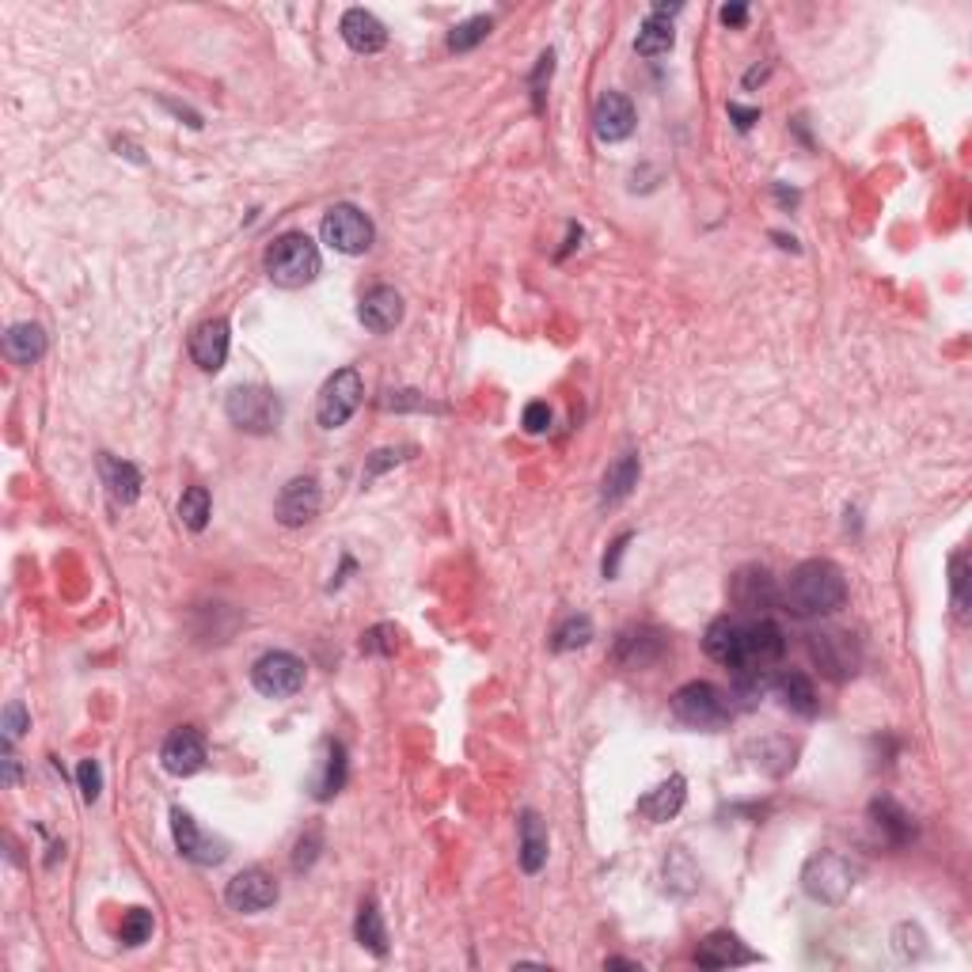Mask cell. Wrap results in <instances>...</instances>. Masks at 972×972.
<instances>
[{"mask_svg":"<svg viewBox=\"0 0 972 972\" xmlns=\"http://www.w3.org/2000/svg\"><path fill=\"white\" fill-rule=\"evenodd\" d=\"M779 604L798 620H821L847 604V578L828 558H805L779 589Z\"/></svg>","mask_w":972,"mask_h":972,"instance_id":"1","label":"cell"},{"mask_svg":"<svg viewBox=\"0 0 972 972\" xmlns=\"http://www.w3.org/2000/svg\"><path fill=\"white\" fill-rule=\"evenodd\" d=\"M267 278L282 290H301L316 282L319 274V247L304 233H285L267 247Z\"/></svg>","mask_w":972,"mask_h":972,"instance_id":"2","label":"cell"},{"mask_svg":"<svg viewBox=\"0 0 972 972\" xmlns=\"http://www.w3.org/2000/svg\"><path fill=\"white\" fill-rule=\"evenodd\" d=\"M859 881V867L839 851H817L802 870V889L821 904H839Z\"/></svg>","mask_w":972,"mask_h":972,"instance_id":"3","label":"cell"},{"mask_svg":"<svg viewBox=\"0 0 972 972\" xmlns=\"http://www.w3.org/2000/svg\"><path fill=\"white\" fill-rule=\"evenodd\" d=\"M673 714L691 730H722L733 719V703L714 683L691 680L673 696Z\"/></svg>","mask_w":972,"mask_h":972,"instance_id":"4","label":"cell"},{"mask_svg":"<svg viewBox=\"0 0 972 972\" xmlns=\"http://www.w3.org/2000/svg\"><path fill=\"white\" fill-rule=\"evenodd\" d=\"M805 646H810L813 665H817L828 680H851L862 665V649L851 631H836V628L813 631L810 638H805Z\"/></svg>","mask_w":972,"mask_h":972,"instance_id":"5","label":"cell"},{"mask_svg":"<svg viewBox=\"0 0 972 972\" xmlns=\"http://www.w3.org/2000/svg\"><path fill=\"white\" fill-rule=\"evenodd\" d=\"M225 410L228 418H233V426H240L244 433H270L282 422V403H278V395L270 388H255V384L228 392Z\"/></svg>","mask_w":972,"mask_h":972,"instance_id":"6","label":"cell"},{"mask_svg":"<svg viewBox=\"0 0 972 972\" xmlns=\"http://www.w3.org/2000/svg\"><path fill=\"white\" fill-rule=\"evenodd\" d=\"M361 395H365V384H361L358 369H339L331 381L324 384L316 403V422L324 430H339L353 418V410L361 407Z\"/></svg>","mask_w":972,"mask_h":972,"instance_id":"7","label":"cell"},{"mask_svg":"<svg viewBox=\"0 0 972 972\" xmlns=\"http://www.w3.org/2000/svg\"><path fill=\"white\" fill-rule=\"evenodd\" d=\"M787 654V638L771 620H745V638H741V657L733 673H771Z\"/></svg>","mask_w":972,"mask_h":972,"instance_id":"8","label":"cell"},{"mask_svg":"<svg viewBox=\"0 0 972 972\" xmlns=\"http://www.w3.org/2000/svg\"><path fill=\"white\" fill-rule=\"evenodd\" d=\"M251 683L255 691H262L267 699H290L304 688V662L285 649H274V654H262L251 669Z\"/></svg>","mask_w":972,"mask_h":972,"instance_id":"9","label":"cell"},{"mask_svg":"<svg viewBox=\"0 0 972 972\" xmlns=\"http://www.w3.org/2000/svg\"><path fill=\"white\" fill-rule=\"evenodd\" d=\"M373 221L358 205H331L324 217V240L342 255H365L373 247Z\"/></svg>","mask_w":972,"mask_h":972,"instance_id":"10","label":"cell"},{"mask_svg":"<svg viewBox=\"0 0 972 972\" xmlns=\"http://www.w3.org/2000/svg\"><path fill=\"white\" fill-rule=\"evenodd\" d=\"M171 836H176V847L183 851V859L197 862V867H221L228 859V844L210 832L197 828V821L187 810H171Z\"/></svg>","mask_w":972,"mask_h":972,"instance_id":"11","label":"cell"},{"mask_svg":"<svg viewBox=\"0 0 972 972\" xmlns=\"http://www.w3.org/2000/svg\"><path fill=\"white\" fill-rule=\"evenodd\" d=\"M665 654H669V634L646 628V623L620 631L612 649L615 665H623V669H654L657 662H665Z\"/></svg>","mask_w":972,"mask_h":972,"instance_id":"12","label":"cell"},{"mask_svg":"<svg viewBox=\"0 0 972 972\" xmlns=\"http://www.w3.org/2000/svg\"><path fill=\"white\" fill-rule=\"evenodd\" d=\"M730 600L748 615L771 612V608H779V585L764 566H741L730 578Z\"/></svg>","mask_w":972,"mask_h":972,"instance_id":"13","label":"cell"},{"mask_svg":"<svg viewBox=\"0 0 972 972\" xmlns=\"http://www.w3.org/2000/svg\"><path fill=\"white\" fill-rule=\"evenodd\" d=\"M319 501H324L319 483L312 479V475H296V479L282 486V494H278V501H274L278 524H285V529H304L308 521H316Z\"/></svg>","mask_w":972,"mask_h":972,"instance_id":"14","label":"cell"},{"mask_svg":"<svg viewBox=\"0 0 972 972\" xmlns=\"http://www.w3.org/2000/svg\"><path fill=\"white\" fill-rule=\"evenodd\" d=\"M274 901H278V881L270 878L267 870H259V867L240 870V874L228 881V889H225V904L233 912H244V916L270 908Z\"/></svg>","mask_w":972,"mask_h":972,"instance_id":"15","label":"cell"},{"mask_svg":"<svg viewBox=\"0 0 972 972\" xmlns=\"http://www.w3.org/2000/svg\"><path fill=\"white\" fill-rule=\"evenodd\" d=\"M160 764H163V771H171V776H179V779H187V776H194V771H202V764H205V737L197 730H191V726L176 730L168 741H163Z\"/></svg>","mask_w":972,"mask_h":972,"instance_id":"16","label":"cell"},{"mask_svg":"<svg viewBox=\"0 0 972 972\" xmlns=\"http://www.w3.org/2000/svg\"><path fill=\"white\" fill-rule=\"evenodd\" d=\"M358 319L373 335L395 331V327L403 324V296H399V290H392V285H376V290H369L365 296H361Z\"/></svg>","mask_w":972,"mask_h":972,"instance_id":"17","label":"cell"},{"mask_svg":"<svg viewBox=\"0 0 972 972\" xmlns=\"http://www.w3.org/2000/svg\"><path fill=\"white\" fill-rule=\"evenodd\" d=\"M228 358V324L225 319H205L191 331V361L202 373H217L225 369Z\"/></svg>","mask_w":972,"mask_h":972,"instance_id":"18","label":"cell"},{"mask_svg":"<svg viewBox=\"0 0 972 972\" xmlns=\"http://www.w3.org/2000/svg\"><path fill=\"white\" fill-rule=\"evenodd\" d=\"M592 126H597V137L608 145L628 142L634 134V106L628 95L620 92H604L597 103V114H592Z\"/></svg>","mask_w":972,"mask_h":972,"instance_id":"19","label":"cell"},{"mask_svg":"<svg viewBox=\"0 0 972 972\" xmlns=\"http://www.w3.org/2000/svg\"><path fill=\"white\" fill-rule=\"evenodd\" d=\"M753 961H756V953L748 950L737 935H730V930H714V935H707L696 950L699 969H730V965H753Z\"/></svg>","mask_w":972,"mask_h":972,"instance_id":"20","label":"cell"},{"mask_svg":"<svg viewBox=\"0 0 972 972\" xmlns=\"http://www.w3.org/2000/svg\"><path fill=\"white\" fill-rule=\"evenodd\" d=\"M339 31L353 54H376V49L388 46V27H384L373 12H365V8H350V12L342 15Z\"/></svg>","mask_w":972,"mask_h":972,"instance_id":"21","label":"cell"},{"mask_svg":"<svg viewBox=\"0 0 972 972\" xmlns=\"http://www.w3.org/2000/svg\"><path fill=\"white\" fill-rule=\"evenodd\" d=\"M741 638H745V620H737V615H722V620H714L711 628H707L703 649L719 665H726V669H737Z\"/></svg>","mask_w":972,"mask_h":972,"instance_id":"22","label":"cell"},{"mask_svg":"<svg viewBox=\"0 0 972 972\" xmlns=\"http://www.w3.org/2000/svg\"><path fill=\"white\" fill-rule=\"evenodd\" d=\"M683 798H688V782H683V776H673L662 787L649 790L646 798H638V813L649 825H665V821H673L683 810Z\"/></svg>","mask_w":972,"mask_h":972,"instance_id":"23","label":"cell"},{"mask_svg":"<svg viewBox=\"0 0 972 972\" xmlns=\"http://www.w3.org/2000/svg\"><path fill=\"white\" fill-rule=\"evenodd\" d=\"M99 472H103V483L111 490L114 506H134L142 498V472L126 460H114V456H99Z\"/></svg>","mask_w":972,"mask_h":972,"instance_id":"24","label":"cell"},{"mask_svg":"<svg viewBox=\"0 0 972 972\" xmlns=\"http://www.w3.org/2000/svg\"><path fill=\"white\" fill-rule=\"evenodd\" d=\"M776 696L782 699V707H787V711L802 714V719H817L821 699H817V688H813V680L805 677V673H782V677L776 680Z\"/></svg>","mask_w":972,"mask_h":972,"instance_id":"25","label":"cell"},{"mask_svg":"<svg viewBox=\"0 0 972 972\" xmlns=\"http://www.w3.org/2000/svg\"><path fill=\"white\" fill-rule=\"evenodd\" d=\"M342 787H346V748L339 741H327L319 771L312 776V794H316L319 802H331Z\"/></svg>","mask_w":972,"mask_h":972,"instance_id":"26","label":"cell"},{"mask_svg":"<svg viewBox=\"0 0 972 972\" xmlns=\"http://www.w3.org/2000/svg\"><path fill=\"white\" fill-rule=\"evenodd\" d=\"M4 353L12 365H35L46 353V331L38 324H15L4 335Z\"/></svg>","mask_w":972,"mask_h":972,"instance_id":"27","label":"cell"},{"mask_svg":"<svg viewBox=\"0 0 972 972\" xmlns=\"http://www.w3.org/2000/svg\"><path fill=\"white\" fill-rule=\"evenodd\" d=\"M638 486V452H623L620 460H612L604 472V483H600V501L604 506H615Z\"/></svg>","mask_w":972,"mask_h":972,"instance_id":"28","label":"cell"},{"mask_svg":"<svg viewBox=\"0 0 972 972\" xmlns=\"http://www.w3.org/2000/svg\"><path fill=\"white\" fill-rule=\"evenodd\" d=\"M517 832H521V867H524V874H540V870L547 867V828H543V821L529 810V813H521V825H517Z\"/></svg>","mask_w":972,"mask_h":972,"instance_id":"29","label":"cell"},{"mask_svg":"<svg viewBox=\"0 0 972 972\" xmlns=\"http://www.w3.org/2000/svg\"><path fill=\"white\" fill-rule=\"evenodd\" d=\"M353 935H358V942L365 946L369 953L388 958V930H384V916H381V908H376V901H361Z\"/></svg>","mask_w":972,"mask_h":972,"instance_id":"30","label":"cell"},{"mask_svg":"<svg viewBox=\"0 0 972 972\" xmlns=\"http://www.w3.org/2000/svg\"><path fill=\"white\" fill-rule=\"evenodd\" d=\"M870 817H874V825L885 832L889 844H893V847H904L912 836H916V825H912V817L896 802H889V798H881V802L870 805Z\"/></svg>","mask_w":972,"mask_h":972,"instance_id":"31","label":"cell"},{"mask_svg":"<svg viewBox=\"0 0 972 972\" xmlns=\"http://www.w3.org/2000/svg\"><path fill=\"white\" fill-rule=\"evenodd\" d=\"M665 885H669V893H677V896H688L691 889L699 885V870L683 847H673L669 859H665Z\"/></svg>","mask_w":972,"mask_h":972,"instance_id":"32","label":"cell"},{"mask_svg":"<svg viewBox=\"0 0 972 972\" xmlns=\"http://www.w3.org/2000/svg\"><path fill=\"white\" fill-rule=\"evenodd\" d=\"M634 49H638L642 57H662L673 49V23L669 20H657V15H649L646 23H642L638 38H634Z\"/></svg>","mask_w":972,"mask_h":972,"instance_id":"33","label":"cell"},{"mask_svg":"<svg viewBox=\"0 0 972 972\" xmlns=\"http://www.w3.org/2000/svg\"><path fill=\"white\" fill-rule=\"evenodd\" d=\"M210 509H213L210 490H205V486H187L183 498H179V521L191 532H202L205 524H210Z\"/></svg>","mask_w":972,"mask_h":972,"instance_id":"34","label":"cell"},{"mask_svg":"<svg viewBox=\"0 0 972 972\" xmlns=\"http://www.w3.org/2000/svg\"><path fill=\"white\" fill-rule=\"evenodd\" d=\"M490 27H494L490 15H472V20L456 23V27L449 31V49L452 54H467V49H475L486 35H490Z\"/></svg>","mask_w":972,"mask_h":972,"instance_id":"35","label":"cell"},{"mask_svg":"<svg viewBox=\"0 0 972 972\" xmlns=\"http://www.w3.org/2000/svg\"><path fill=\"white\" fill-rule=\"evenodd\" d=\"M589 638H592V620H589V615H570V620H566L563 628L555 631V638H551V649L566 654V649L589 646Z\"/></svg>","mask_w":972,"mask_h":972,"instance_id":"36","label":"cell"},{"mask_svg":"<svg viewBox=\"0 0 972 972\" xmlns=\"http://www.w3.org/2000/svg\"><path fill=\"white\" fill-rule=\"evenodd\" d=\"M950 592H953V612H958V620H965L969 615V558L965 555L950 558Z\"/></svg>","mask_w":972,"mask_h":972,"instance_id":"37","label":"cell"},{"mask_svg":"<svg viewBox=\"0 0 972 972\" xmlns=\"http://www.w3.org/2000/svg\"><path fill=\"white\" fill-rule=\"evenodd\" d=\"M152 912H145V908H134V912H126V919H122V927H118V938L126 946H142V942H148V938H152Z\"/></svg>","mask_w":972,"mask_h":972,"instance_id":"38","label":"cell"},{"mask_svg":"<svg viewBox=\"0 0 972 972\" xmlns=\"http://www.w3.org/2000/svg\"><path fill=\"white\" fill-rule=\"evenodd\" d=\"M361 649H365V654H384V657H392L395 649H399V631H395L392 623H376L373 631L361 634Z\"/></svg>","mask_w":972,"mask_h":972,"instance_id":"39","label":"cell"},{"mask_svg":"<svg viewBox=\"0 0 972 972\" xmlns=\"http://www.w3.org/2000/svg\"><path fill=\"white\" fill-rule=\"evenodd\" d=\"M77 779H80V794H84V802H95L99 790H103V771H99V764L95 760H80Z\"/></svg>","mask_w":972,"mask_h":972,"instance_id":"40","label":"cell"},{"mask_svg":"<svg viewBox=\"0 0 972 972\" xmlns=\"http://www.w3.org/2000/svg\"><path fill=\"white\" fill-rule=\"evenodd\" d=\"M319 844H324V839H319V828H312L308 836H301V844H296V855H293V867L296 870H308L312 862H316V855H319Z\"/></svg>","mask_w":972,"mask_h":972,"instance_id":"41","label":"cell"},{"mask_svg":"<svg viewBox=\"0 0 972 972\" xmlns=\"http://www.w3.org/2000/svg\"><path fill=\"white\" fill-rule=\"evenodd\" d=\"M547 426H551V407H547V403H529V407H524V430L543 433Z\"/></svg>","mask_w":972,"mask_h":972,"instance_id":"42","label":"cell"},{"mask_svg":"<svg viewBox=\"0 0 972 972\" xmlns=\"http://www.w3.org/2000/svg\"><path fill=\"white\" fill-rule=\"evenodd\" d=\"M27 726H31V722H27V711H23V703L8 707V711H4V741H15Z\"/></svg>","mask_w":972,"mask_h":972,"instance_id":"43","label":"cell"},{"mask_svg":"<svg viewBox=\"0 0 972 972\" xmlns=\"http://www.w3.org/2000/svg\"><path fill=\"white\" fill-rule=\"evenodd\" d=\"M392 464H399V452H395V449L376 452V456L369 460V467H365V479H376V475H381L384 467H392Z\"/></svg>","mask_w":972,"mask_h":972,"instance_id":"44","label":"cell"},{"mask_svg":"<svg viewBox=\"0 0 972 972\" xmlns=\"http://www.w3.org/2000/svg\"><path fill=\"white\" fill-rule=\"evenodd\" d=\"M628 543H631V535H620V540L612 543V555L604 558V578H615V570H620L623 551H628Z\"/></svg>","mask_w":972,"mask_h":972,"instance_id":"45","label":"cell"},{"mask_svg":"<svg viewBox=\"0 0 972 972\" xmlns=\"http://www.w3.org/2000/svg\"><path fill=\"white\" fill-rule=\"evenodd\" d=\"M730 118H737V126H741V129H748L756 118H760V111H756V106H748V111H745V106L730 103Z\"/></svg>","mask_w":972,"mask_h":972,"instance_id":"46","label":"cell"},{"mask_svg":"<svg viewBox=\"0 0 972 972\" xmlns=\"http://www.w3.org/2000/svg\"><path fill=\"white\" fill-rule=\"evenodd\" d=\"M745 20H748L745 4H726V8H722V23H730V27H741Z\"/></svg>","mask_w":972,"mask_h":972,"instance_id":"47","label":"cell"},{"mask_svg":"<svg viewBox=\"0 0 972 972\" xmlns=\"http://www.w3.org/2000/svg\"><path fill=\"white\" fill-rule=\"evenodd\" d=\"M15 779H20V764H15L12 748H4V787H15Z\"/></svg>","mask_w":972,"mask_h":972,"instance_id":"48","label":"cell"},{"mask_svg":"<svg viewBox=\"0 0 972 972\" xmlns=\"http://www.w3.org/2000/svg\"><path fill=\"white\" fill-rule=\"evenodd\" d=\"M604 969H634V972H638V965H634V961H628V958H608Z\"/></svg>","mask_w":972,"mask_h":972,"instance_id":"49","label":"cell"}]
</instances>
